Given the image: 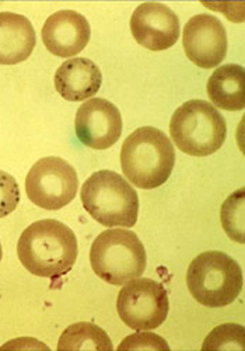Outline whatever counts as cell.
<instances>
[{"label": "cell", "mask_w": 245, "mask_h": 351, "mask_svg": "<svg viewBox=\"0 0 245 351\" xmlns=\"http://www.w3.org/2000/svg\"><path fill=\"white\" fill-rule=\"evenodd\" d=\"M75 232L56 219L29 225L18 239L17 256L27 271L37 277L57 278L68 274L77 260Z\"/></svg>", "instance_id": "6da1fadb"}, {"label": "cell", "mask_w": 245, "mask_h": 351, "mask_svg": "<svg viewBox=\"0 0 245 351\" xmlns=\"http://www.w3.org/2000/svg\"><path fill=\"white\" fill-rule=\"evenodd\" d=\"M175 149L170 138L155 127L133 131L120 148V167L125 178L139 189L163 186L172 173Z\"/></svg>", "instance_id": "7a4b0ae2"}, {"label": "cell", "mask_w": 245, "mask_h": 351, "mask_svg": "<svg viewBox=\"0 0 245 351\" xmlns=\"http://www.w3.org/2000/svg\"><path fill=\"white\" fill-rule=\"evenodd\" d=\"M80 198L90 217L107 228H132L138 222V193L115 171L91 174L81 187Z\"/></svg>", "instance_id": "3957f363"}, {"label": "cell", "mask_w": 245, "mask_h": 351, "mask_svg": "<svg viewBox=\"0 0 245 351\" xmlns=\"http://www.w3.org/2000/svg\"><path fill=\"white\" fill-rule=\"evenodd\" d=\"M170 135L181 152L202 158L222 148L227 136V124L211 103L190 100L172 114Z\"/></svg>", "instance_id": "277c9868"}, {"label": "cell", "mask_w": 245, "mask_h": 351, "mask_svg": "<svg viewBox=\"0 0 245 351\" xmlns=\"http://www.w3.org/2000/svg\"><path fill=\"white\" fill-rule=\"evenodd\" d=\"M91 269L103 281L124 285L142 277L147 266L146 249L132 230L108 229L96 238L90 249Z\"/></svg>", "instance_id": "5b68a950"}, {"label": "cell", "mask_w": 245, "mask_h": 351, "mask_svg": "<svg viewBox=\"0 0 245 351\" xmlns=\"http://www.w3.org/2000/svg\"><path fill=\"white\" fill-rule=\"evenodd\" d=\"M187 285L191 295L207 308L233 304L242 289V271L238 263L223 252H205L188 267Z\"/></svg>", "instance_id": "8992f818"}, {"label": "cell", "mask_w": 245, "mask_h": 351, "mask_svg": "<svg viewBox=\"0 0 245 351\" xmlns=\"http://www.w3.org/2000/svg\"><path fill=\"white\" fill-rule=\"evenodd\" d=\"M116 311L120 320L136 332L157 329L170 311L168 294L160 282L139 277L122 287Z\"/></svg>", "instance_id": "52a82bcc"}, {"label": "cell", "mask_w": 245, "mask_h": 351, "mask_svg": "<svg viewBox=\"0 0 245 351\" xmlns=\"http://www.w3.org/2000/svg\"><path fill=\"white\" fill-rule=\"evenodd\" d=\"M79 190L77 173L62 158L48 156L29 169L25 179L28 199L37 207L56 211L70 204Z\"/></svg>", "instance_id": "ba28073f"}, {"label": "cell", "mask_w": 245, "mask_h": 351, "mask_svg": "<svg viewBox=\"0 0 245 351\" xmlns=\"http://www.w3.org/2000/svg\"><path fill=\"white\" fill-rule=\"evenodd\" d=\"M182 45L188 60L196 66L216 68L227 55L226 28L211 14H196L183 27Z\"/></svg>", "instance_id": "9c48e42d"}, {"label": "cell", "mask_w": 245, "mask_h": 351, "mask_svg": "<svg viewBox=\"0 0 245 351\" xmlns=\"http://www.w3.org/2000/svg\"><path fill=\"white\" fill-rule=\"evenodd\" d=\"M75 130L79 141L87 148L96 151L108 149L120 138L122 117L111 101L90 99L76 112Z\"/></svg>", "instance_id": "30bf717a"}, {"label": "cell", "mask_w": 245, "mask_h": 351, "mask_svg": "<svg viewBox=\"0 0 245 351\" xmlns=\"http://www.w3.org/2000/svg\"><path fill=\"white\" fill-rule=\"evenodd\" d=\"M131 32L139 45L164 51L179 38V19L163 3H142L131 17Z\"/></svg>", "instance_id": "8fae6325"}, {"label": "cell", "mask_w": 245, "mask_h": 351, "mask_svg": "<svg viewBox=\"0 0 245 351\" xmlns=\"http://www.w3.org/2000/svg\"><path fill=\"white\" fill-rule=\"evenodd\" d=\"M41 36L51 53L59 58H70L87 47L91 28L83 14L75 10H60L47 19Z\"/></svg>", "instance_id": "7c38bea8"}, {"label": "cell", "mask_w": 245, "mask_h": 351, "mask_svg": "<svg viewBox=\"0 0 245 351\" xmlns=\"http://www.w3.org/2000/svg\"><path fill=\"white\" fill-rule=\"evenodd\" d=\"M103 83L100 68L87 58H72L55 73V89L68 101L90 100Z\"/></svg>", "instance_id": "4fadbf2b"}, {"label": "cell", "mask_w": 245, "mask_h": 351, "mask_svg": "<svg viewBox=\"0 0 245 351\" xmlns=\"http://www.w3.org/2000/svg\"><path fill=\"white\" fill-rule=\"evenodd\" d=\"M37 45L33 24L21 14L0 13V65H17L28 60Z\"/></svg>", "instance_id": "5bb4252c"}, {"label": "cell", "mask_w": 245, "mask_h": 351, "mask_svg": "<svg viewBox=\"0 0 245 351\" xmlns=\"http://www.w3.org/2000/svg\"><path fill=\"white\" fill-rule=\"evenodd\" d=\"M207 96L214 107L227 111H240L245 106L244 68L229 64L218 68L207 80Z\"/></svg>", "instance_id": "9a60e30c"}, {"label": "cell", "mask_w": 245, "mask_h": 351, "mask_svg": "<svg viewBox=\"0 0 245 351\" xmlns=\"http://www.w3.org/2000/svg\"><path fill=\"white\" fill-rule=\"evenodd\" d=\"M59 351L68 350H99L112 351L114 346L109 336L97 325L90 322H79L68 326L57 341Z\"/></svg>", "instance_id": "2e32d148"}, {"label": "cell", "mask_w": 245, "mask_h": 351, "mask_svg": "<svg viewBox=\"0 0 245 351\" xmlns=\"http://www.w3.org/2000/svg\"><path fill=\"white\" fill-rule=\"evenodd\" d=\"M220 221L227 237L237 242H245V190L240 189L223 202Z\"/></svg>", "instance_id": "e0dca14e"}, {"label": "cell", "mask_w": 245, "mask_h": 351, "mask_svg": "<svg viewBox=\"0 0 245 351\" xmlns=\"http://www.w3.org/2000/svg\"><path fill=\"white\" fill-rule=\"evenodd\" d=\"M202 350H245V329L241 325L224 324L214 328L205 339Z\"/></svg>", "instance_id": "ac0fdd59"}, {"label": "cell", "mask_w": 245, "mask_h": 351, "mask_svg": "<svg viewBox=\"0 0 245 351\" xmlns=\"http://www.w3.org/2000/svg\"><path fill=\"white\" fill-rule=\"evenodd\" d=\"M20 202V189L12 174L0 170V218L10 215Z\"/></svg>", "instance_id": "d6986e66"}, {"label": "cell", "mask_w": 245, "mask_h": 351, "mask_svg": "<svg viewBox=\"0 0 245 351\" xmlns=\"http://www.w3.org/2000/svg\"><path fill=\"white\" fill-rule=\"evenodd\" d=\"M118 350H170V346L162 336L143 330L125 337L118 346Z\"/></svg>", "instance_id": "ffe728a7"}, {"label": "cell", "mask_w": 245, "mask_h": 351, "mask_svg": "<svg viewBox=\"0 0 245 351\" xmlns=\"http://www.w3.org/2000/svg\"><path fill=\"white\" fill-rule=\"evenodd\" d=\"M2 348H45V350H49L48 346H45L44 343L38 341L37 339H31V337L14 339V340L6 343L5 346H2Z\"/></svg>", "instance_id": "44dd1931"}, {"label": "cell", "mask_w": 245, "mask_h": 351, "mask_svg": "<svg viewBox=\"0 0 245 351\" xmlns=\"http://www.w3.org/2000/svg\"><path fill=\"white\" fill-rule=\"evenodd\" d=\"M3 257V250H2V243H0V261H2Z\"/></svg>", "instance_id": "7402d4cb"}]
</instances>
